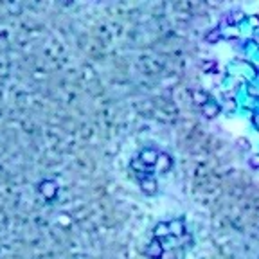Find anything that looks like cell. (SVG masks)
<instances>
[{
	"label": "cell",
	"mask_w": 259,
	"mask_h": 259,
	"mask_svg": "<svg viewBox=\"0 0 259 259\" xmlns=\"http://www.w3.org/2000/svg\"><path fill=\"white\" fill-rule=\"evenodd\" d=\"M144 254L148 256L149 259H160L162 256H164V245H162V241L155 238V240H153L151 243L146 247Z\"/></svg>",
	"instance_id": "1"
},
{
	"label": "cell",
	"mask_w": 259,
	"mask_h": 259,
	"mask_svg": "<svg viewBox=\"0 0 259 259\" xmlns=\"http://www.w3.org/2000/svg\"><path fill=\"white\" fill-rule=\"evenodd\" d=\"M153 167H155V171L160 173V175H164V173H169V169L173 167V158L169 157V155H166V153H160Z\"/></svg>",
	"instance_id": "2"
},
{
	"label": "cell",
	"mask_w": 259,
	"mask_h": 259,
	"mask_svg": "<svg viewBox=\"0 0 259 259\" xmlns=\"http://www.w3.org/2000/svg\"><path fill=\"white\" fill-rule=\"evenodd\" d=\"M158 155H160V151H157L155 148H146V149H142V151H140L139 160L142 162L146 167H153V166H155V162H157Z\"/></svg>",
	"instance_id": "3"
},
{
	"label": "cell",
	"mask_w": 259,
	"mask_h": 259,
	"mask_svg": "<svg viewBox=\"0 0 259 259\" xmlns=\"http://www.w3.org/2000/svg\"><path fill=\"white\" fill-rule=\"evenodd\" d=\"M140 189L144 191L146 194H155L157 193V180L153 178L149 173H144L142 176H140Z\"/></svg>",
	"instance_id": "4"
},
{
	"label": "cell",
	"mask_w": 259,
	"mask_h": 259,
	"mask_svg": "<svg viewBox=\"0 0 259 259\" xmlns=\"http://www.w3.org/2000/svg\"><path fill=\"white\" fill-rule=\"evenodd\" d=\"M167 227H169V234L173 238H182L185 234V223L180 218H176L173 222H167Z\"/></svg>",
	"instance_id": "5"
},
{
	"label": "cell",
	"mask_w": 259,
	"mask_h": 259,
	"mask_svg": "<svg viewBox=\"0 0 259 259\" xmlns=\"http://www.w3.org/2000/svg\"><path fill=\"white\" fill-rule=\"evenodd\" d=\"M191 99H193V103L196 105V107H204L205 103H209L211 101V97H209V94L207 92H204V90H198V88H193L191 90Z\"/></svg>",
	"instance_id": "6"
},
{
	"label": "cell",
	"mask_w": 259,
	"mask_h": 259,
	"mask_svg": "<svg viewBox=\"0 0 259 259\" xmlns=\"http://www.w3.org/2000/svg\"><path fill=\"white\" fill-rule=\"evenodd\" d=\"M40 193H42L47 200H52L56 196V193H58V185L52 180H45L40 184Z\"/></svg>",
	"instance_id": "7"
},
{
	"label": "cell",
	"mask_w": 259,
	"mask_h": 259,
	"mask_svg": "<svg viewBox=\"0 0 259 259\" xmlns=\"http://www.w3.org/2000/svg\"><path fill=\"white\" fill-rule=\"evenodd\" d=\"M202 112H204L205 117H209V119H214V117L220 114V107H218L214 101H209V103H205L204 107H202Z\"/></svg>",
	"instance_id": "8"
},
{
	"label": "cell",
	"mask_w": 259,
	"mask_h": 259,
	"mask_svg": "<svg viewBox=\"0 0 259 259\" xmlns=\"http://www.w3.org/2000/svg\"><path fill=\"white\" fill-rule=\"evenodd\" d=\"M167 236H171V234H169V227H167V222H160L157 227H155V238L162 241L164 238H167Z\"/></svg>",
	"instance_id": "9"
},
{
	"label": "cell",
	"mask_w": 259,
	"mask_h": 259,
	"mask_svg": "<svg viewBox=\"0 0 259 259\" xmlns=\"http://www.w3.org/2000/svg\"><path fill=\"white\" fill-rule=\"evenodd\" d=\"M220 38H222L220 31H218V29H213V31H211L207 36H205V42H207V43H214V42H218Z\"/></svg>",
	"instance_id": "10"
},
{
	"label": "cell",
	"mask_w": 259,
	"mask_h": 259,
	"mask_svg": "<svg viewBox=\"0 0 259 259\" xmlns=\"http://www.w3.org/2000/svg\"><path fill=\"white\" fill-rule=\"evenodd\" d=\"M250 166H252V167H259V155H254V157L250 158Z\"/></svg>",
	"instance_id": "11"
}]
</instances>
